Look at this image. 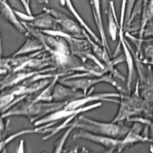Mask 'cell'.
Here are the masks:
<instances>
[{
    "label": "cell",
    "mask_w": 153,
    "mask_h": 153,
    "mask_svg": "<svg viewBox=\"0 0 153 153\" xmlns=\"http://www.w3.org/2000/svg\"><path fill=\"white\" fill-rule=\"evenodd\" d=\"M23 23L27 30L26 35L34 37L41 43L44 50L52 57L58 72L67 73L76 66L78 58L71 53L68 44L63 38L46 33Z\"/></svg>",
    "instance_id": "1"
},
{
    "label": "cell",
    "mask_w": 153,
    "mask_h": 153,
    "mask_svg": "<svg viewBox=\"0 0 153 153\" xmlns=\"http://www.w3.org/2000/svg\"><path fill=\"white\" fill-rule=\"evenodd\" d=\"M67 103L57 102H32L25 97L7 111L2 114L1 118L22 116L34 123L51 113L63 108Z\"/></svg>",
    "instance_id": "2"
},
{
    "label": "cell",
    "mask_w": 153,
    "mask_h": 153,
    "mask_svg": "<svg viewBox=\"0 0 153 153\" xmlns=\"http://www.w3.org/2000/svg\"><path fill=\"white\" fill-rule=\"evenodd\" d=\"M119 108L113 122H123L138 115L142 112L147 113L150 110L151 103L142 97L139 88V79L137 80L134 91L130 94L121 93Z\"/></svg>",
    "instance_id": "3"
},
{
    "label": "cell",
    "mask_w": 153,
    "mask_h": 153,
    "mask_svg": "<svg viewBox=\"0 0 153 153\" xmlns=\"http://www.w3.org/2000/svg\"><path fill=\"white\" fill-rule=\"evenodd\" d=\"M73 123L75 129L117 139L123 138L130 128L123 122L100 121L83 115H78Z\"/></svg>",
    "instance_id": "4"
},
{
    "label": "cell",
    "mask_w": 153,
    "mask_h": 153,
    "mask_svg": "<svg viewBox=\"0 0 153 153\" xmlns=\"http://www.w3.org/2000/svg\"><path fill=\"white\" fill-rule=\"evenodd\" d=\"M41 31L51 35L63 38L67 41L71 52L74 56L77 57L84 63H87L88 60L91 61L94 65L108 73L105 65L95 56L89 41L85 37L76 36L59 29Z\"/></svg>",
    "instance_id": "5"
},
{
    "label": "cell",
    "mask_w": 153,
    "mask_h": 153,
    "mask_svg": "<svg viewBox=\"0 0 153 153\" xmlns=\"http://www.w3.org/2000/svg\"><path fill=\"white\" fill-rule=\"evenodd\" d=\"M59 81L76 90H81L85 94L92 93L94 90V85L100 83H107L115 87L120 93H126V90L118 84L115 77L109 73L100 76H82L74 78H60Z\"/></svg>",
    "instance_id": "6"
},
{
    "label": "cell",
    "mask_w": 153,
    "mask_h": 153,
    "mask_svg": "<svg viewBox=\"0 0 153 153\" xmlns=\"http://www.w3.org/2000/svg\"><path fill=\"white\" fill-rule=\"evenodd\" d=\"M44 11L38 14H28L19 10H15V12L20 20L30 26L31 27L39 30H56L58 29V25L55 18L48 12Z\"/></svg>",
    "instance_id": "7"
},
{
    "label": "cell",
    "mask_w": 153,
    "mask_h": 153,
    "mask_svg": "<svg viewBox=\"0 0 153 153\" xmlns=\"http://www.w3.org/2000/svg\"><path fill=\"white\" fill-rule=\"evenodd\" d=\"M149 126L143 127V124L139 122H134L126 134L120 139V144L117 151L121 152L126 148H128L138 143H150L149 137Z\"/></svg>",
    "instance_id": "8"
},
{
    "label": "cell",
    "mask_w": 153,
    "mask_h": 153,
    "mask_svg": "<svg viewBox=\"0 0 153 153\" xmlns=\"http://www.w3.org/2000/svg\"><path fill=\"white\" fill-rule=\"evenodd\" d=\"M121 93L108 92V93H98L93 94L90 93L87 95L68 102L63 107L67 110H75L84 107L87 104L91 102H107L110 103H119Z\"/></svg>",
    "instance_id": "9"
},
{
    "label": "cell",
    "mask_w": 153,
    "mask_h": 153,
    "mask_svg": "<svg viewBox=\"0 0 153 153\" xmlns=\"http://www.w3.org/2000/svg\"><path fill=\"white\" fill-rule=\"evenodd\" d=\"M43 10L48 12L55 18L58 26L60 27L62 31L76 36L85 37L84 35L85 29L75 19H71L65 13L55 8L44 7Z\"/></svg>",
    "instance_id": "10"
},
{
    "label": "cell",
    "mask_w": 153,
    "mask_h": 153,
    "mask_svg": "<svg viewBox=\"0 0 153 153\" xmlns=\"http://www.w3.org/2000/svg\"><path fill=\"white\" fill-rule=\"evenodd\" d=\"M102 105V102H96L95 103H91L90 105H86L84 107H82L75 110H67L63 108L39 119V120L34 123L33 125L35 126H39L51 122H57L62 119H66L71 116H78L79 115V114H81L82 112L93 110L94 109L99 108Z\"/></svg>",
    "instance_id": "11"
},
{
    "label": "cell",
    "mask_w": 153,
    "mask_h": 153,
    "mask_svg": "<svg viewBox=\"0 0 153 153\" xmlns=\"http://www.w3.org/2000/svg\"><path fill=\"white\" fill-rule=\"evenodd\" d=\"M72 137L74 139H84L88 140L100 145L105 149L115 148L116 150H117L120 142V139L97 134L80 129H78V131L74 133Z\"/></svg>",
    "instance_id": "12"
},
{
    "label": "cell",
    "mask_w": 153,
    "mask_h": 153,
    "mask_svg": "<svg viewBox=\"0 0 153 153\" xmlns=\"http://www.w3.org/2000/svg\"><path fill=\"white\" fill-rule=\"evenodd\" d=\"M119 44L121 46L127 66V77L126 79V90L128 92L131 90V86L135 77V69H134V59L132 52L130 50L129 44L125 38V34L124 32H118Z\"/></svg>",
    "instance_id": "13"
},
{
    "label": "cell",
    "mask_w": 153,
    "mask_h": 153,
    "mask_svg": "<svg viewBox=\"0 0 153 153\" xmlns=\"http://www.w3.org/2000/svg\"><path fill=\"white\" fill-rule=\"evenodd\" d=\"M85 95L87 94L82 91L76 90L58 81L53 91V101L68 103Z\"/></svg>",
    "instance_id": "14"
},
{
    "label": "cell",
    "mask_w": 153,
    "mask_h": 153,
    "mask_svg": "<svg viewBox=\"0 0 153 153\" xmlns=\"http://www.w3.org/2000/svg\"><path fill=\"white\" fill-rule=\"evenodd\" d=\"M87 1H88L91 8L93 20L100 36L101 45L103 46V47L105 50H106L109 54H111V50L109 48V46L108 42V40H107L105 29H104L103 17H102L101 5H100V0H87Z\"/></svg>",
    "instance_id": "15"
},
{
    "label": "cell",
    "mask_w": 153,
    "mask_h": 153,
    "mask_svg": "<svg viewBox=\"0 0 153 153\" xmlns=\"http://www.w3.org/2000/svg\"><path fill=\"white\" fill-rule=\"evenodd\" d=\"M57 123V122H51L45 124L41 125L34 128H25L15 132L1 140V150L2 151L8 144L11 142L13 140L17 139V137L22 136L23 135H26L28 134H49L51 132L54 128V126Z\"/></svg>",
    "instance_id": "16"
},
{
    "label": "cell",
    "mask_w": 153,
    "mask_h": 153,
    "mask_svg": "<svg viewBox=\"0 0 153 153\" xmlns=\"http://www.w3.org/2000/svg\"><path fill=\"white\" fill-rule=\"evenodd\" d=\"M1 16L18 32L25 35L27 33L25 26L18 17L15 10L8 4L7 0H1Z\"/></svg>",
    "instance_id": "17"
},
{
    "label": "cell",
    "mask_w": 153,
    "mask_h": 153,
    "mask_svg": "<svg viewBox=\"0 0 153 153\" xmlns=\"http://www.w3.org/2000/svg\"><path fill=\"white\" fill-rule=\"evenodd\" d=\"M153 17V0H143L141 11L140 27L139 30V38L136 40L137 50H140L142 40L146 26L149 22L152 20Z\"/></svg>",
    "instance_id": "18"
},
{
    "label": "cell",
    "mask_w": 153,
    "mask_h": 153,
    "mask_svg": "<svg viewBox=\"0 0 153 153\" xmlns=\"http://www.w3.org/2000/svg\"><path fill=\"white\" fill-rule=\"evenodd\" d=\"M60 4L66 8L69 12L74 16L75 19L78 22V23L81 25V26L85 29L87 33L90 35V36L97 42L101 44V41L100 38L94 32V31L91 29V28L88 25V24L85 22L83 18L80 16L75 7H74L72 0H59Z\"/></svg>",
    "instance_id": "19"
},
{
    "label": "cell",
    "mask_w": 153,
    "mask_h": 153,
    "mask_svg": "<svg viewBox=\"0 0 153 153\" xmlns=\"http://www.w3.org/2000/svg\"><path fill=\"white\" fill-rule=\"evenodd\" d=\"M108 19V32L111 39L112 41L117 39L119 32V21L117 19V16L115 12V6L113 1L109 2L108 8L107 11Z\"/></svg>",
    "instance_id": "20"
},
{
    "label": "cell",
    "mask_w": 153,
    "mask_h": 153,
    "mask_svg": "<svg viewBox=\"0 0 153 153\" xmlns=\"http://www.w3.org/2000/svg\"><path fill=\"white\" fill-rule=\"evenodd\" d=\"M26 39L23 45L11 56H17L33 53L36 51L44 50L42 45L34 37L26 35Z\"/></svg>",
    "instance_id": "21"
},
{
    "label": "cell",
    "mask_w": 153,
    "mask_h": 153,
    "mask_svg": "<svg viewBox=\"0 0 153 153\" xmlns=\"http://www.w3.org/2000/svg\"><path fill=\"white\" fill-rule=\"evenodd\" d=\"M73 121L71 124L70 126L68 128H66L65 131H64L63 134L60 136V137L55 142L53 153H62L64 145L67 139H68L72 131H73L75 129Z\"/></svg>",
    "instance_id": "22"
},
{
    "label": "cell",
    "mask_w": 153,
    "mask_h": 153,
    "mask_svg": "<svg viewBox=\"0 0 153 153\" xmlns=\"http://www.w3.org/2000/svg\"><path fill=\"white\" fill-rule=\"evenodd\" d=\"M140 92L145 101L153 105V84L140 88Z\"/></svg>",
    "instance_id": "23"
},
{
    "label": "cell",
    "mask_w": 153,
    "mask_h": 153,
    "mask_svg": "<svg viewBox=\"0 0 153 153\" xmlns=\"http://www.w3.org/2000/svg\"><path fill=\"white\" fill-rule=\"evenodd\" d=\"M127 0H121L120 14L119 19V32H124L125 27V18H126V10Z\"/></svg>",
    "instance_id": "24"
},
{
    "label": "cell",
    "mask_w": 153,
    "mask_h": 153,
    "mask_svg": "<svg viewBox=\"0 0 153 153\" xmlns=\"http://www.w3.org/2000/svg\"><path fill=\"white\" fill-rule=\"evenodd\" d=\"M137 0H127L126 10V18H125V26H127L130 19L132 12Z\"/></svg>",
    "instance_id": "25"
},
{
    "label": "cell",
    "mask_w": 153,
    "mask_h": 153,
    "mask_svg": "<svg viewBox=\"0 0 153 153\" xmlns=\"http://www.w3.org/2000/svg\"><path fill=\"white\" fill-rule=\"evenodd\" d=\"M145 57L150 60L153 63V44H147L145 45L143 50Z\"/></svg>",
    "instance_id": "26"
},
{
    "label": "cell",
    "mask_w": 153,
    "mask_h": 153,
    "mask_svg": "<svg viewBox=\"0 0 153 153\" xmlns=\"http://www.w3.org/2000/svg\"><path fill=\"white\" fill-rule=\"evenodd\" d=\"M19 1H20L23 7L25 8L26 13L28 14H32V11L30 9V0H19Z\"/></svg>",
    "instance_id": "27"
},
{
    "label": "cell",
    "mask_w": 153,
    "mask_h": 153,
    "mask_svg": "<svg viewBox=\"0 0 153 153\" xmlns=\"http://www.w3.org/2000/svg\"><path fill=\"white\" fill-rule=\"evenodd\" d=\"M16 153H25V142L23 139L20 140Z\"/></svg>",
    "instance_id": "28"
},
{
    "label": "cell",
    "mask_w": 153,
    "mask_h": 153,
    "mask_svg": "<svg viewBox=\"0 0 153 153\" xmlns=\"http://www.w3.org/2000/svg\"><path fill=\"white\" fill-rule=\"evenodd\" d=\"M149 137L150 139V143H153V124L149 126Z\"/></svg>",
    "instance_id": "29"
},
{
    "label": "cell",
    "mask_w": 153,
    "mask_h": 153,
    "mask_svg": "<svg viewBox=\"0 0 153 153\" xmlns=\"http://www.w3.org/2000/svg\"><path fill=\"white\" fill-rule=\"evenodd\" d=\"M79 148V147L78 145H76L72 148H71L70 149H69L68 150V151H66L64 153H77Z\"/></svg>",
    "instance_id": "30"
},
{
    "label": "cell",
    "mask_w": 153,
    "mask_h": 153,
    "mask_svg": "<svg viewBox=\"0 0 153 153\" xmlns=\"http://www.w3.org/2000/svg\"><path fill=\"white\" fill-rule=\"evenodd\" d=\"M77 153H93L91 151L88 150L87 148H86L84 146H82L81 148H79Z\"/></svg>",
    "instance_id": "31"
},
{
    "label": "cell",
    "mask_w": 153,
    "mask_h": 153,
    "mask_svg": "<svg viewBox=\"0 0 153 153\" xmlns=\"http://www.w3.org/2000/svg\"><path fill=\"white\" fill-rule=\"evenodd\" d=\"M116 151L115 148H110V149H105V151H103L101 153H114V151Z\"/></svg>",
    "instance_id": "32"
},
{
    "label": "cell",
    "mask_w": 153,
    "mask_h": 153,
    "mask_svg": "<svg viewBox=\"0 0 153 153\" xmlns=\"http://www.w3.org/2000/svg\"><path fill=\"white\" fill-rule=\"evenodd\" d=\"M149 152L150 153H153V145H151L149 146Z\"/></svg>",
    "instance_id": "33"
},
{
    "label": "cell",
    "mask_w": 153,
    "mask_h": 153,
    "mask_svg": "<svg viewBox=\"0 0 153 153\" xmlns=\"http://www.w3.org/2000/svg\"><path fill=\"white\" fill-rule=\"evenodd\" d=\"M2 153H7V149L5 148H4V149H2Z\"/></svg>",
    "instance_id": "34"
},
{
    "label": "cell",
    "mask_w": 153,
    "mask_h": 153,
    "mask_svg": "<svg viewBox=\"0 0 153 153\" xmlns=\"http://www.w3.org/2000/svg\"><path fill=\"white\" fill-rule=\"evenodd\" d=\"M42 153H45V152H42Z\"/></svg>",
    "instance_id": "35"
},
{
    "label": "cell",
    "mask_w": 153,
    "mask_h": 153,
    "mask_svg": "<svg viewBox=\"0 0 153 153\" xmlns=\"http://www.w3.org/2000/svg\"><path fill=\"white\" fill-rule=\"evenodd\" d=\"M152 20H153V17H152Z\"/></svg>",
    "instance_id": "36"
}]
</instances>
